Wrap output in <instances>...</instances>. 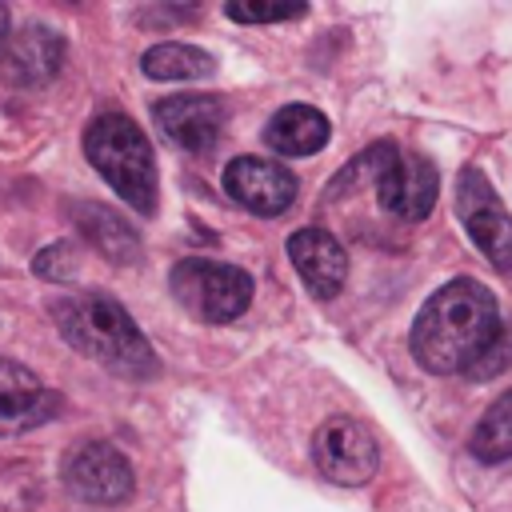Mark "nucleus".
I'll use <instances>...</instances> for the list:
<instances>
[{
    "label": "nucleus",
    "mask_w": 512,
    "mask_h": 512,
    "mask_svg": "<svg viewBox=\"0 0 512 512\" xmlns=\"http://www.w3.org/2000/svg\"><path fill=\"white\" fill-rule=\"evenodd\" d=\"M0 64H4V76L16 88H40V84H48L60 72L64 40L48 24H24L20 32H12Z\"/></svg>",
    "instance_id": "ddd939ff"
},
{
    "label": "nucleus",
    "mask_w": 512,
    "mask_h": 512,
    "mask_svg": "<svg viewBox=\"0 0 512 512\" xmlns=\"http://www.w3.org/2000/svg\"><path fill=\"white\" fill-rule=\"evenodd\" d=\"M296 176L276 164V160H260V156H236L228 168H224V192L256 212V216H280L292 200H296Z\"/></svg>",
    "instance_id": "1a4fd4ad"
},
{
    "label": "nucleus",
    "mask_w": 512,
    "mask_h": 512,
    "mask_svg": "<svg viewBox=\"0 0 512 512\" xmlns=\"http://www.w3.org/2000/svg\"><path fill=\"white\" fill-rule=\"evenodd\" d=\"M500 340V304L492 288L472 276L448 280L436 288L412 324V356L424 372L452 376L464 368H480L484 356Z\"/></svg>",
    "instance_id": "f257e3e1"
},
{
    "label": "nucleus",
    "mask_w": 512,
    "mask_h": 512,
    "mask_svg": "<svg viewBox=\"0 0 512 512\" xmlns=\"http://www.w3.org/2000/svg\"><path fill=\"white\" fill-rule=\"evenodd\" d=\"M312 460L324 472V480L344 484V488H360V484H368L376 476L380 448H376V436L360 420L332 416L312 436Z\"/></svg>",
    "instance_id": "0eeeda50"
},
{
    "label": "nucleus",
    "mask_w": 512,
    "mask_h": 512,
    "mask_svg": "<svg viewBox=\"0 0 512 512\" xmlns=\"http://www.w3.org/2000/svg\"><path fill=\"white\" fill-rule=\"evenodd\" d=\"M72 216H76V228L88 236V244L100 248L112 264H132L140 256V236L124 224L120 212H112L104 204H76Z\"/></svg>",
    "instance_id": "2eb2a0df"
},
{
    "label": "nucleus",
    "mask_w": 512,
    "mask_h": 512,
    "mask_svg": "<svg viewBox=\"0 0 512 512\" xmlns=\"http://www.w3.org/2000/svg\"><path fill=\"white\" fill-rule=\"evenodd\" d=\"M288 256H292L300 280L308 284V292L320 296V300H332L344 288V280H348V252L324 228H300V232H292L288 236Z\"/></svg>",
    "instance_id": "f8f14e48"
},
{
    "label": "nucleus",
    "mask_w": 512,
    "mask_h": 512,
    "mask_svg": "<svg viewBox=\"0 0 512 512\" xmlns=\"http://www.w3.org/2000/svg\"><path fill=\"white\" fill-rule=\"evenodd\" d=\"M304 12H308L304 4H224V16H228V20H240V24L296 20V16H304Z\"/></svg>",
    "instance_id": "a211bd4d"
},
{
    "label": "nucleus",
    "mask_w": 512,
    "mask_h": 512,
    "mask_svg": "<svg viewBox=\"0 0 512 512\" xmlns=\"http://www.w3.org/2000/svg\"><path fill=\"white\" fill-rule=\"evenodd\" d=\"M168 288L184 312H192L204 324H228L252 304V276L236 264L188 256L172 268Z\"/></svg>",
    "instance_id": "20e7f679"
},
{
    "label": "nucleus",
    "mask_w": 512,
    "mask_h": 512,
    "mask_svg": "<svg viewBox=\"0 0 512 512\" xmlns=\"http://www.w3.org/2000/svg\"><path fill=\"white\" fill-rule=\"evenodd\" d=\"M84 152L92 168L128 200L136 212H156V160L148 136L120 112L96 116L84 132Z\"/></svg>",
    "instance_id": "7ed1b4c3"
},
{
    "label": "nucleus",
    "mask_w": 512,
    "mask_h": 512,
    "mask_svg": "<svg viewBox=\"0 0 512 512\" xmlns=\"http://www.w3.org/2000/svg\"><path fill=\"white\" fill-rule=\"evenodd\" d=\"M64 484L88 504H120L132 496V464L112 444H84L64 468Z\"/></svg>",
    "instance_id": "9d476101"
},
{
    "label": "nucleus",
    "mask_w": 512,
    "mask_h": 512,
    "mask_svg": "<svg viewBox=\"0 0 512 512\" xmlns=\"http://www.w3.org/2000/svg\"><path fill=\"white\" fill-rule=\"evenodd\" d=\"M52 316L60 336L88 360L112 368L128 380H148L160 372L152 344L136 328V320L104 292H64L52 300Z\"/></svg>",
    "instance_id": "f03ea898"
},
{
    "label": "nucleus",
    "mask_w": 512,
    "mask_h": 512,
    "mask_svg": "<svg viewBox=\"0 0 512 512\" xmlns=\"http://www.w3.org/2000/svg\"><path fill=\"white\" fill-rule=\"evenodd\" d=\"M472 456L480 464H500V460H512V388L504 396H496V404L480 416L472 440H468Z\"/></svg>",
    "instance_id": "f3484780"
},
{
    "label": "nucleus",
    "mask_w": 512,
    "mask_h": 512,
    "mask_svg": "<svg viewBox=\"0 0 512 512\" xmlns=\"http://www.w3.org/2000/svg\"><path fill=\"white\" fill-rule=\"evenodd\" d=\"M4 28H8V8L0 4V44H4Z\"/></svg>",
    "instance_id": "aec40b11"
},
{
    "label": "nucleus",
    "mask_w": 512,
    "mask_h": 512,
    "mask_svg": "<svg viewBox=\"0 0 512 512\" xmlns=\"http://www.w3.org/2000/svg\"><path fill=\"white\" fill-rule=\"evenodd\" d=\"M32 268H36L40 276H48V280H64V276L76 272V252H72V244H48V248L32 260Z\"/></svg>",
    "instance_id": "6ab92c4d"
},
{
    "label": "nucleus",
    "mask_w": 512,
    "mask_h": 512,
    "mask_svg": "<svg viewBox=\"0 0 512 512\" xmlns=\"http://www.w3.org/2000/svg\"><path fill=\"white\" fill-rule=\"evenodd\" d=\"M140 68H144L148 80H204V76L216 72V60L196 44L164 40V44H152L140 56Z\"/></svg>",
    "instance_id": "dca6fc26"
},
{
    "label": "nucleus",
    "mask_w": 512,
    "mask_h": 512,
    "mask_svg": "<svg viewBox=\"0 0 512 512\" xmlns=\"http://www.w3.org/2000/svg\"><path fill=\"white\" fill-rule=\"evenodd\" d=\"M60 412V396L52 388H44V380L0 356V436H20L28 428L48 424Z\"/></svg>",
    "instance_id": "9b49d317"
},
{
    "label": "nucleus",
    "mask_w": 512,
    "mask_h": 512,
    "mask_svg": "<svg viewBox=\"0 0 512 512\" xmlns=\"http://www.w3.org/2000/svg\"><path fill=\"white\" fill-rule=\"evenodd\" d=\"M456 212H460L472 244L504 276H512V216H508V208L500 204V196L492 192L488 176L476 164H468L456 180Z\"/></svg>",
    "instance_id": "423d86ee"
},
{
    "label": "nucleus",
    "mask_w": 512,
    "mask_h": 512,
    "mask_svg": "<svg viewBox=\"0 0 512 512\" xmlns=\"http://www.w3.org/2000/svg\"><path fill=\"white\" fill-rule=\"evenodd\" d=\"M328 136V116L312 104H284L264 128V144L280 156H312L328 144Z\"/></svg>",
    "instance_id": "4468645a"
},
{
    "label": "nucleus",
    "mask_w": 512,
    "mask_h": 512,
    "mask_svg": "<svg viewBox=\"0 0 512 512\" xmlns=\"http://www.w3.org/2000/svg\"><path fill=\"white\" fill-rule=\"evenodd\" d=\"M360 164L372 172L376 200L388 216L424 220L432 212L436 188H440V176H436L432 160H424L420 152H400L396 144H376L360 156Z\"/></svg>",
    "instance_id": "39448f33"
},
{
    "label": "nucleus",
    "mask_w": 512,
    "mask_h": 512,
    "mask_svg": "<svg viewBox=\"0 0 512 512\" xmlns=\"http://www.w3.org/2000/svg\"><path fill=\"white\" fill-rule=\"evenodd\" d=\"M160 132L184 148V152H208L228 120V108L220 96H204V92H180V96H164L152 108Z\"/></svg>",
    "instance_id": "6e6552de"
}]
</instances>
